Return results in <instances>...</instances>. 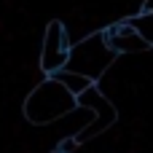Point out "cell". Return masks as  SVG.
I'll use <instances>...</instances> for the list:
<instances>
[{
    "instance_id": "obj_1",
    "label": "cell",
    "mask_w": 153,
    "mask_h": 153,
    "mask_svg": "<svg viewBox=\"0 0 153 153\" xmlns=\"http://www.w3.org/2000/svg\"><path fill=\"white\" fill-rule=\"evenodd\" d=\"M73 108H75V97L62 83H56L51 75H46L27 94L24 118L35 126H46V124H54V121L65 118L67 113H73Z\"/></svg>"
},
{
    "instance_id": "obj_2",
    "label": "cell",
    "mask_w": 153,
    "mask_h": 153,
    "mask_svg": "<svg viewBox=\"0 0 153 153\" xmlns=\"http://www.w3.org/2000/svg\"><path fill=\"white\" fill-rule=\"evenodd\" d=\"M116 51L105 43V35L102 30L83 38L81 43H70V51H67V59H65V70H73V73H81L86 75L89 81H100L102 73L116 62Z\"/></svg>"
},
{
    "instance_id": "obj_3",
    "label": "cell",
    "mask_w": 153,
    "mask_h": 153,
    "mask_svg": "<svg viewBox=\"0 0 153 153\" xmlns=\"http://www.w3.org/2000/svg\"><path fill=\"white\" fill-rule=\"evenodd\" d=\"M75 105H78V108H86V110L94 113V118H91V121H89V124L75 134L78 143H89L91 137H100V134H102L105 129H110V126L116 124V118H118L113 102L100 91L97 83H91L89 89H83V91L75 97Z\"/></svg>"
},
{
    "instance_id": "obj_4",
    "label": "cell",
    "mask_w": 153,
    "mask_h": 153,
    "mask_svg": "<svg viewBox=\"0 0 153 153\" xmlns=\"http://www.w3.org/2000/svg\"><path fill=\"white\" fill-rule=\"evenodd\" d=\"M67 51H70V38H67L65 24H62L59 19L48 22L46 38H43V51H40V70H43L46 75H51L54 70L65 67Z\"/></svg>"
},
{
    "instance_id": "obj_5",
    "label": "cell",
    "mask_w": 153,
    "mask_h": 153,
    "mask_svg": "<svg viewBox=\"0 0 153 153\" xmlns=\"http://www.w3.org/2000/svg\"><path fill=\"white\" fill-rule=\"evenodd\" d=\"M105 35V43L116 51V54H140V51H148L151 43L129 24V22H118V24H110L102 30Z\"/></svg>"
},
{
    "instance_id": "obj_6",
    "label": "cell",
    "mask_w": 153,
    "mask_h": 153,
    "mask_svg": "<svg viewBox=\"0 0 153 153\" xmlns=\"http://www.w3.org/2000/svg\"><path fill=\"white\" fill-rule=\"evenodd\" d=\"M51 78L56 81V83H62L73 97H78L83 89H89L94 81H89L86 75H81V73H73V70H65V67H59V70H54L51 73Z\"/></svg>"
},
{
    "instance_id": "obj_7",
    "label": "cell",
    "mask_w": 153,
    "mask_h": 153,
    "mask_svg": "<svg viewBox=\"0 0 153 153\" xmlns=\"http://www.w3.org/2000/svg\"><path fill=\"white\" fill-rule=\"evenodd\" d=\"M126 22H129V24H132V27H134V30H137V32L153 46V11H148V13L140 11L137 16H132V19H126Z\"/></svg>"
},
{
    "instance_id": "obj_8",
    "label": "cell",
    "mask_w": 153,
    "mask_h": 153,
    "mask_svg": "<svg viewBox=\"0 0 153 153\" xmlns=\"http://www.w3.org/2000/svg\"><path fill=\"white\" fill-rule=\"evenodd\" d=\"M143 11H145V13H148V11H153V0H145V3H143Z\"/></svg>"
}]
</instances>
